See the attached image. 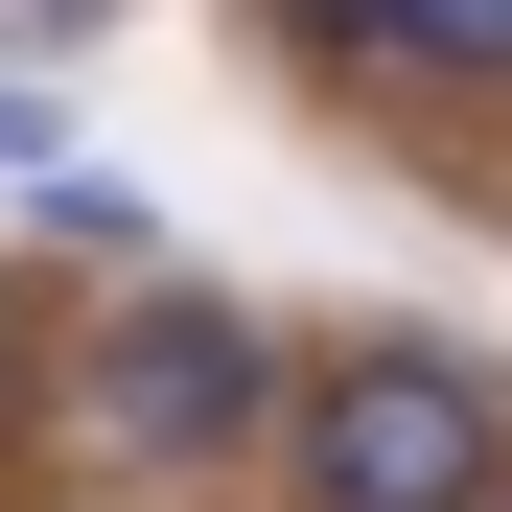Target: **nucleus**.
<instances>
[{
  "mask_svg": "<svg viewBox=\"0 0 512 512\" xmlns=\"http://www.w3.org/2000/svg\"><path fill=\"white\" fill-rule=\"evenodd\" d=\"M94 443L163 466V489H210V466L280 443V350H256L233 303H117L94 326Z\"/></svg>",
  "mask_w": 512,
  "mask_h": 512,
  "instance_id": "f03ea898",
  "label": "nucleus"
},
{
  "mask_svg": "<svg viewBox=\"0 0 512 512\" xmlns=\"http://www.w3.org/2000/svg\"><path fill=\"white\" fill-rule=\"evenodd\" d=\"M489 512H512V489H489Z\"/></svg>",
  "mask_w": 512,
  "mask_h": 512,
  "instance_id": "423d86ee",
  "label": "nucleus"
},
{
  "mask_svg": "<svg viewBox=\"0 0 512 512\" xmlns=\"http://www.w3.org/2000/svg\"><path fill=\"white\" fill-rule=\"evenodd\" d=\"M280 489H303V512H489V489H512V373L373 326V350H326V373L280 396Z\"/></svg>",
  "mask_w": 512,
  "mask_h": 512,
  "instance_id": "f257e3e1",
  "label": "nucleus"
},
{
  "mask_svg": "<svg viewBox=\"0 0 512 512\" xmlns=\"http://www.w3.org/2000/svg\"><path fill=\"white\" fill-rule=\"evenodd\" d=\"M0 24H24V47H70V0H0Z\"/></svg>",
  "mask_w": 512,
  "mask_h": 512,
  "instance_id": "39448f33",
  "label": "nucleus"
},
{
  "mask_svg": "<svg viewBox=\"0 0 512 512\" xmlns=\"http://www.w3.org/2000/svg\"><path fill=\"white\" fill-rule=\"evenodd\" d=\"M0 163H47V94H24V70H0Z\"/></svg>",
  "mask_w": 512,
  "mask_h": 512,
  "instance_id": "20e7f679",
  "label": "nucleus"
},
{
  "mask_svg": "<svg viewBox=\"0 0 512 512\" xmlns=\"http://www.w3.org/2000/svg\"><path fill=\"white\" fill-rule=\"evenodd\" d=\"M303 47H373V70H443V94H512V0H256Z\"/></svg>",
  "mask_w": 512,
  "mask_h": 512,
  "instance_id": "7ed1b4c3",
  "label": "nucleus"
}]
</instances>
